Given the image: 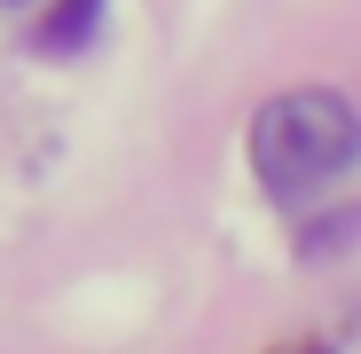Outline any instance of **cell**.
I'll use <instances>...</instances> for the list:
<instances>
[{"label": "cell", "mask_w": 361, "mask_h": 354, "mask_svg": "<svg viewBox=\"0 0 361 354\" xmlns=\"http://www.w3.org/2000/svg\"><path fill=\"white\" fill-rule=\"evenodd\" d=\"M361 158V110L338 87H290L252 118V173L267 197H307Z\"/></svg>", "instance_id": "cell-1"}, {"label": "cell", "mask_w": 361, "mask_h": 354, "mask_svg": "<svg viewBox=\"0 0 361 354\" xmlns=\"http://www.w3.org/2000/svg\"><path fill=\"white\" fill-rule=\"evenodd\" d=\"M94 8H102V0H63V16L39 32V47H79V40L94 32Z\"/></svg>", "instance_id": "cell-2"}]
</instances>
